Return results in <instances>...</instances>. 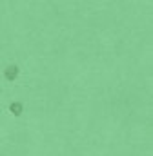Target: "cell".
Listing matches in <instances>:
<instances>
[{
  "label": "cell",
  "mask_w": 153,
  "mask_h": 156,
  "mask_svg": "<svg viewBox=\"0 0 153 156\" xmlns=\"http://www.w3.org/2000/svg\"><path fill=\"white\" fill-rule=\"evenodd\" d=\"M18 73H20V69H18V66H15V64H11V66H7V67L4 69V78H6V80H9V82H13L15 78L18 76Z\"/></svg>",
  "instance_id": "1"
},
{
  "label": "cell",
  "mask_w": 153,
  "mask_h": 156,
  "mask_svg": "<svg viewBox=\"0 0 153 156\" xmlns=\"http://www.w3.org/2000/svg\"><path fill=\"white\" fill-rule=\"evenodd\" d=\"M9 111H11L15 116H20L22 111H24V105H22L20 102H11V104H9Z\"/></svg>",
  "instance_id": "2"
}]
</instances>
